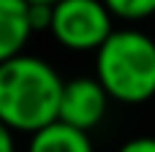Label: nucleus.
<instances>
[{
  "instance_id": "nucleus-1",
  "label": "nucleus",
  "mask_w": 155,
  "mask_h": 152,
  "mask_svg": "<svg viewBox=\"0 0 155 152\" xmlns=\"http://www.w3.org/2000/svg\"><path fill=\"white\" fill-rule=\"evenodd\" d=\"M63 79L57 71L27 54L0 60V120L3 125L35 133L60 120Z\"/></svg>"
},
{
  "instance_id": "nucleus-2",
  "label": "nucleus",
  "mask_w": 155,
  "mask_h": 152,
  "mask_svg": "<svg viewBox=\"0 0 155 152\" xmlns=\"http://www.w3.org/2000/svg\"><path fill=\"white\" fill-rule=\"evenodd\" d=\"M95 71L114 101H150L155 95V41L139 30H114L98 49Z\"/></svg>"
},
{
  "instance_id": "nucleus-3",
  "label": "nucleus",
  "mask_w": 155,
  "mask_h": 152,
  "mask_svg": "<svg viewBox=\"0 0 155 152\" xmlns=\"http://www.w3.org/2000/svg\"><path fill=\"white\" fill-rule=\"evenodd\" d=\"M112 11L104 0H60L52 16V35L65 49L87 52L101 49V44L114 33Z\"/></svg>"
},
{
  "instance_id": "nucleus-4",
  "label": "nucleus",
  "mask_w": 155,
  "mask_h": 152,
  "mask_svg": "<svg viewBox=\"0 0 155 152\" xmlns=\"http://www.w3.org/2000/svg\"><path fill=\"white\" fill-rule=\"evenodd\" d=\"M109 98L112 95L106 92V87L101 84L98 76L95 79H74L63 90L60 120L79 131H90L104 120Z\"/></svg>"
},
{
  "instance_id": "nucleus-5",
  "label": "nucleus",
  "mask_w": 155,
  "mask_h": 152,
  "mask_svg": "<svg viewBox=\"0 0 155 152\" xmlns=\"http://www.w3.org/2000/svg\"><path fill=\"white\" fill-rule=\"evenodd\" d=\"M30 33V0H0V60L22 54Z\"/></svg>"
},
{
  "instance_id": "nucleus-6",
  "label": "nucleus",
  "mask_w": 155,
  "mask_h": 152,
  "mask_svg": "<svg viewBox=\"0 0 155 152\" xmlns=\"http://www.w3.org/2000/svg\"><path fill=\"white\" fill-rule=\"evenodd\" d=\"M27 152H93L87 131H79L63 120L33 133Z\"/></svg>"
},
{
  "instance_id": "nucleus-7",
  "label": "nucleus",
  "mask_w": 155,
  "mask_h": 152,
  "mask_svg": "<svg viewBox=\"0 0 155 152\" xmlns=\"http://www.w3.org/2000/svg\"><path fill=\"white\" fill-rule=\"evenodd\" d=\"M109 5V11L120 19H147L155 14V0H104Z\"/></svg>"
},
{
  "instance_id": "nucleus-8",
  "label": "nucleus",
  "mask_w": 155,
  "mask_h": 152,
  "mask_svg": "<svg viewBox=\"0 0 155 152\" xmlns=\"http://www.w3.org/2000/svg\"><path fill=\"white\" fill-rule=\"evenodd\" d=\"M120 152H155V139L150 136H142V139H131V141H125Z\"/></svg>"
},
{
  "instance_id": "nucleus-9",
  "label": "nucleus",
  "mask_w": 155,
  "mask_h": 152,
  "mask_svg": "<svg viewBox=\"0 0 155 152\" xmlns=\"http://www.w3.org/2000/svg\"><path fill=\"white\" fill-rule=\"evenodd\" d=\"M14 128H8V125H3L0 128V152H14Z\"/></svg>"
},
{
  "instance_id": "nucleus-10",
  "label": "nucleus",
  "mask_w": 155,
  "mask_h": 152,
  "mask_svg": "<svg viewBox=\"0 0 155 152\" xmlns=\"http://www.w3.org/2000/svg\"><path fill=\"white\" fill-rule=\"evenodd\" d=\"M30 3H46V5H57L60 0H30Z\"/></svg>"
}]
</instances>
